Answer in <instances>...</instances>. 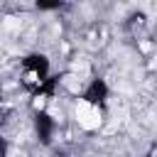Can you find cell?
Masks as SVG:
<instances>
[{"mask_svg": "<svg viewBox=\"0 0 157 157\" xmlns=\"http://www.w3.org/2000/svg\"><path fill=\"white\" fill-rule=\"evenodd\" d=\"M76 118H78L81 128H86V130H96V128L101 125V110H98L96 105L86 103V101H81V103L76 105Z\"/></svg>", "mask_w": 157, "mask_h": 157, "instance_id": "obj_1", "label": "cell"}]
</instances>
